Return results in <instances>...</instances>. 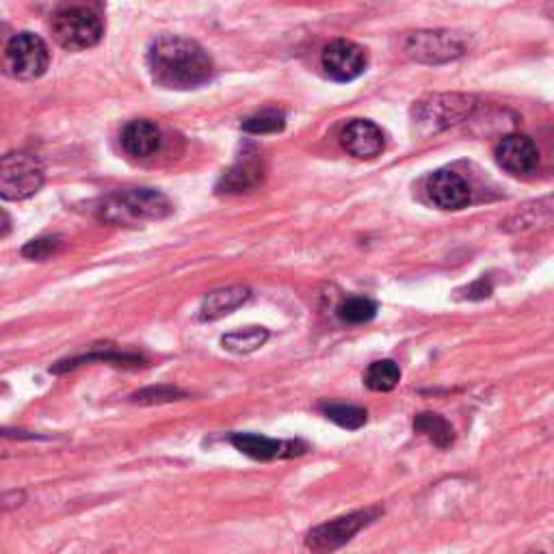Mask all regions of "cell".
Segmentation results:
<instances>
[{
	"label": "cell",
	"mask_w": 554,
	"mask_h": 554,
	"mask_svg": "<svg viewBox=\"0 0 554 554\" xmlns=\"http://www.w3.org/2000/svg\"><path fill=\"white\" fill-rule=\"evenodd\" d=\"M148 70L158 87L187 91L210 83L215 63L193 39L163 35L148 50Z\"/></svg>",
	"instance_id": "cell-1"
},
{
	"label": "cell",
	"mask_w": 554,
	"mask_h": 554,
	"mask_svg": "<svg viewBox=\"0 0 554 554\" xmlns=\"http://www.w3.org/2000/svg\"><path fill=\"white\" fill-rule=\"evenodd\" d=\"M50 29L65 50L94 48L104 35L102 7L98 0H59L50 16Z\"/></svg>",
	"instance_id": "cell-2"
},
{
	"label": "cell",
	"mask_w": 554,
	"mask_h": 554,
	"mask_svg": "<svg viewBox=\"0 0 554 554\" xmlns=\"http://www.w3.org/2000/svg\"><path fill=\"white\" fill-rule=\"evenodd\" d=\"M174 213L169 197L156 189H124L104 197L96 215L115 226H137L145 221H161Z\"/></svg>",
	"instance_id": "cell-3"
},
{
	"label": "cell",
	"mask_w": 554,
	"mask_h": 554,
	"mask_svg": "<svg viewBox=\"0 0 554 554\" xmlns=\"http://www.w3.org/2000/svg\"><path fill=\"white\" fill-rule=\"evenodd\" d=\"M44 165L29 152H9L0 156V200H29L44 187Z\"/></svg>",
	"instance_id": "cell-4"
},
{
	"label": "cell",
	"mask_w": 554,
	"mask_h": 554,
	"mask_svg": "<svg viewBox=\"0 0 554 554\" xmlns=\"http://www.w3.org/2000/svg\"><path fill=\"white\" fill-rule=\"evenodd\" d=\"M477 109V100L466 94H435L420 100L414 111V126L420 135L440 133V130L451 128Z\"/></svg>",
	"instance_id": "cell-5"
},
{
	"label": "cell",
	"mask_w": 554,
	"mask_h": 554,
	"mask_svg": "<svg viewBox=\"0 0 554 554\" xmlns=\"http://www.w3.org/2000/svg\"><path fill=\"white\" fill-rule=\"evenodd\" d=\"M50 65V50L42 37L22 31L13 35L3 50V68L18 81H35Z\"/></svg>",
	"instance_id": "cell-6"
},
{
	"label": "cell",
	"mask_w": 554,
	"mask_h": 554,
	"mask_svg": "<svg viewBox=\"0 0 554 554\" xmlns=\"http://www.w3.org/2000/svg\"><path fill=\"white\" fill-rule=\"evenodd\" d=\"M407 57L420 63H448L466 55V39L453 31H416L405 37Z\"/></svg>",
	"instance_id": "cell-7"
},
{
	"label": "cell",
	"mask_w": 554,
	"mask_h": 554,
	"mask_svg": "<svg viewBox=\"0 0 554 554\" xmlns=\"http://www.w3.org/2000/svg\"><path fill=\"white\" fill-rule=\"evenodd\" d=\"M377 516H379L377 509H373V511L368 509V511H355V513H349V516L329 520L308 533L306 546L316 552L336 550L340 546H345L347 542H351V539L362 529H366V526L371 524Z\"/></svg>",
	"instance_id": "cell-8"
},
{
	"label": "cell",
	"mask_w": 554,
	"mask_h": 554,
	"mask_svg": "<svg viewBox=\"0 0 554 554\" xmlns=\"http://www.w3.org/2000/svg\"><path fill=\"white\" fill-rule=\"evenodd\" d=\"M321 65L329 78L338 83H351L366 72V50L349 39H336L323 50Z\"/></svg>",
	"instance_id": "cell-9"
},
{
	"label": "cell",
	"mask_w": 554,
	"mask_h": 554,
	"mask_svg": "<svg viewBox=\"0 0 554 554\" xmlns=\"http://www.w3.org/2000/svg\"><path fill=\"white\" fill-rule=\"evenodd\" d=\"M496 161L513 176L533 174L539 163V150L526 135H507L496 145Z\"/></svg>",
	"instance_id": "cell-10"
},
{
	"label": "cell",
	"mask_w": 554,
	"mask_h": 554,
	"mask_svg": "<svg viewBox=\"0 0 554 554\" xmlns=\"http://www.w3.org/2000/svg\"><path fill=\"white\" fill-rule=\"evenodd\" d=\"M427 195L442 210H461L472 200L470 184L451 169H440L429 176Z\"/></svg>",
	"instance_id": "cell-11"
},
{
	"label": "cell",
	"mask_w": 554,
	"mask_h": 554,
	"mask_svg": "<svg viewBox=\"0 0 554 554\" xmlns=\"http://www.w3.org/2000/svg\"><path fill=\"white\" fill-rule=\"evenodd\" d=\"M340 143L355 158H375L384 152V133L371 120H351L340 133Z\"/></svg>",
	"instance_id": "cell-12"
},
{
	"label": "cell",
	"mask_w": 554,
	"mask_h": 554,
	"mask_svg": "<svg viewBox=\"0 0 554 554\" xmlns=\"http://www.w3.org/2000/svg\"><path fill=\"white\" fill-rule=\"evenodd\" d=\"M230 442L234 444L236 451L260 461H269L275 457H295L308 451L306 444L301 442H282L256 433H234Z\"/></svg>",
	"instance_id": "cell-13"
},
{
	"label": "cell",
	"mask_w": 554,
	"mask_h": 554,
	"mask_svg": "<svg viewBox=\"0 0 554 554\" xmlns=\"http://www.w3.org/2000/svg\"><path fill=\"white\" fill-rule=\"evenodd\" d=\"M262 180H265V169L256 158H243V161L234 163L217 182V193L226 195H241L256 191Z\"/></svg>",
	"instance_id": "cell-14"
},
{
	"label": "cell",
	"mask_w": 554,
	"mask_h": 554,
	"mask_svg": "<svg viewBox=\"0 0 554 554\" xmlns=\"http://www.w3.org/2000/svg\"><path fill=\"white\" fill-rule=\"evenodd\" d=\"M122 148L133 158H150L161 148V128L150 120H135L128 122L122 130Z\"/></svg>",
	"instance_id": "cell-15"
},
{
	"label": "cell",
	"mask_w": 554,
	"mask_h": 554,
	"mask_svg": "<svg viewBox=\"0 0 554 554\" xmlns=\"http://www.w3.org/2000/svg\"><path fill=\"white\" fill-rule=\"evenodd\" d=\"M249 297H252V290H249L247 286H241V284L213 290V293L206 295L204 301H202L200 319L202 321L223 319V316H228L234 310H239L243 303L249 301Z\"/></svg>",
	"instance_id": "cell-16"
},
{
	"label": "cell",
	"mask_w": 554,
	"mask_h": 554,
	"mask_svg": "<svg viewBox=\"0 0 554 554\" xmlns=\"http://www.w3.org/2000/svg\"><path fill=\"white\" fill-rule=\"evenodd\" d=\"M91 362H104V364H115V366H141L143 358H141V355H135V353H115V351L102 353V351H96V353L78 355V358H72V360H63V362L52 366L50 373L61 375V373L74 371V368L83 366V364H91Z\"/></svg>",
	"instance_id": "cell-17"
},
{
	"label": "cell",
	"mask_w": 554,
	"mask_h": 554,
	"mask_svg": "<svg viewBox=\"0 0 554 554\" xmlns=\"http://www.w3.org/2000/svg\"><path fill=\"white\" fill-rule=\"evenodd\" d=\"M414 429L420 435H425V438L438 448H448L455 442V429L451 427V422L440 414H418L414 420Z\"/></svg>",
	"instance_id": "cell-18"
},
{
	"label": "cell",
	"mask_w": 554,
	"mask_h": 554,
	"mask_svg": "<svg viewBox=\"0 0 554 554\" xmlns=\"http://www.w3.org/2000/svg\"><path fill=\"white\" fill-rule=\"evenodd\" d=\"M269 340V329L265 327H245V329H236L232 334H226L221 338V345L226 351L236 353V355H247L258 351L265 342Z\"/></svg>",
	"instance_id": "cell-19"
},
{
	"label": "cell",
	"mask_w": 554,
	"mask_h": 554,
	"mask_svg": "<svg viewBox=\"0 0 554 554\" xmlns=\"http://www.w3.org/2000/svg\"><path fill=\"white\" fill-rule=\"evenodd\" d=\"M364 384L373 392H390L401 384V368L392 360H379L366 368Z\"/></svg>",
	"instance_id": "cell-20"
},
{
	"label": "cell",
	"mask_w": 554,
	"mask_h": 554,
	"mask_svg": "<svg viewBox=\"0 0 554 554\" xmlns=\"http://www.w3.org/2000/svg\"><path fill=\"white\" fill-rule=\"evenodd\" d=\"M340 321L349 325H362L377 316V303L368 297H349L338 306Z\"/></svg>",
	"instance_id": "cell-21"
},
{
	"label": "cell",
	"mask_w": 554,
	"mask_h": 554,
	"mask_svg": "<svg viewBox=\"0 0 554 554\" xmlns=\"http://www.w3.org/2000/svg\"><path fill=\"white\" fill-rule=\"evenodd\" d=\"M286 126V117L282 111L277 109H265L258 111L254 115H249L243 122V130L249 135H273V133H282Z\"/></svg>",
	"instance_id": "cell-22"
},
{
	"label": "cell",
	"mask_w": 554,
	"mask_h": 554,
	"mask_svg": "<svg viewBox=\"0 0 554 554\" xmlns=\"http://www.w3.org/2000/svg\"><path fill=\"white\" fill-rule=\"evenodd\" d=\"M321 410L329 420L336 422V425L342 429L355 431L366 425V410H362V407L332 403V405H323Z\"/></svg>",
	"instance_id": "cell-23"
},
{
	"label": "cell",
	"mask_w": 554,
	"mask_h": 554,
	"mask_svg": "<svg viewBox=\"0 0 554 554\" xmlns=\"http://www.w3.org/2000/svg\"><path fill=\"white\" fill-rule=\"evenodd\" d=\"M187 399V392H182L174 386H152V388H143L139 392H135L130 401L137 405H163V403H171V401H180Z\"/></svg>",
	"instance_id": "cell-24"
},
{
	"label": "cell",
	"mask_w": 554,
	"mask_h": 554,
	"mask_svg": "<svg viewBox=\"0 0 554 554\" xmlns=\"http://www.w3.org/2000/svg\"><path fill=\"white\" fill-rule=\"evenodd\" d=\"M61 239L59 236H44V239H35L29 241L22 247V256L26 260H48L50 256H55L61 249Z\"/></svg>",
	"instance_id": "cell-25"
},
{
	"label": "cell",
	"mask_w": 554,
	"mask_h": 554,
	"mask_svg": "<svg viewBox=\"0 0 554 554\" xmlns=\"http://www.w3.org/2000/svg\"><path fill=\"white\" fill-rule=\"evenodd\" d=\"M11 230H13L11 217L5 213L3 208H0V239H7V236L11 234Z\"/></svg>",
	"instance_id": "cell-26"
}]
</instances>
